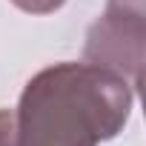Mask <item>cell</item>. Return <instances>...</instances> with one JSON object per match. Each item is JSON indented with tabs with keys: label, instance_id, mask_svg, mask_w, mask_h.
<instances>
[{
	"label": "cell",
	"instance_id": "obj_1",
	"mask_svg": "<svg viewBox=\"0 0 146 146\" xmlns=\"http://www.w3.org/2000/svg\"><path fill=\"white\" fill-rule=\"evenodd\" d=\"M135 89L95 63H54L23 86L15 146H98L123 132Z\"/></svg>",
	"mask_w": 146,
	"mask_h": 146
},
{
	"label": "cell",
	"instance_id": "obj_3",
	"mask_svg": "<svg viewBox=\"0 0 146 146\" xmlns=\"http://www.w3.org/2000/svg\"><path fill=\"white\" fill-rule=\"evenodd\" d=\"M12 3L20 12H29V15H52V12H57L66 3V0H12Z\"/></svg>",
	"mask_w": 146,
	"mask_h": 146
},
{
	"label": "cell",
	"instance_id": "obj_2",
	"mask_svg": "<svg viewBox=\"0 0 146 146\" xmlns=\"http://www.w3.org/2000/svg\"><path fill=\"white\" fill-rule=\"evenodd\" d=\"M146 6L143 0H106V12L89 26L83 57L120 75L132 89L143 86Z\"/></svg>",
	"mask_w": 146,
	"mask_h": 146
},
{
	"label": "cell",
	"instance_id": "obj_4",
	"mask_svg": "<svg viewBox=\"0 0 146 146\" xmlns=\"http://www.w3.org/2000/svg\"><path fill=\"white\" fill-rule=\"evenodd\" d=\"M0 146H15V112L0 109Z\"/></svg>",
	"mask_w": 146,
	"mask_h": 146
}]
</instances>
